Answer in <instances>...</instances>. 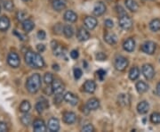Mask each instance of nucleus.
Returning a JSON list of instances; mask_svg holds the SVG:
<instances>
[{"label":"nucleus","instance_id":"1","mask_svg":"<svg viewBox=\"0 0 160 132\" xmlns=\"http://www.w3.org/2000/svg\"><path fill=\"white\" fill-rule=\"evenodd\" d=\"M25 62L28 66L34 69H40L45 66V61L41 55L38 53H34L32 51H28L26 52L24 56Z\"/></svg>","mask_w":160,"mask_h":132},{"label":"nucleus","instance_id":"2","mask_svg":"<svg viewBox=\"0 0 160 132\" xmlns=\"http://www.w3.org/2000/svg\"><path fill=\"white\" fill-rule=\"evenodd\" d=\"M41 76L38 73H34L29 76L26 81V88L30 94H36L41 88Z\"/></svg>","mask_w":160,"mask_h":132},{"label":"nucleus","instance_id":"3","mask_svg":"<svg viewBox=\"0 0 160 132\" xmlns=\"http://www.w3.org/2000/svg\"><path fill=\"white\" fill-rule=\"evenodd\" d=\"M118 24L119 26L123 29H125V30H128L132 27V18L127 15L126 14H122L119 16V19H118Z\"/></svg>","mask_w":160,"mask_h":132},{"label":"nucleus","instance_id":"4","mask_svg":"<svg viewBox=\"0 0 160 132\" xmlns=\"http://www.w3.org/2000/svg\"><path fill=\"white\" fill-rule=\"evenodd\" d=\"M7 64L13 68H18L20 64V59L18 54L15 52H11L7 56Z\"/></svg>","mask_w":160,"mask_h":132},{"label":"nucleus","instance_id":"5","mask_svg":"<svg viewBox=\"0 0 160 132\" xmlns=\"http://www.w3.org/2000/svg\"><path fill=\"white\" fill-rule=\"evenodd\" d=\"M128 59L125 58V56H117L115 60V68L119 71V72H122L125 71L126 69V67L128 66Z\"/></svg>","mask_w":160,"mask_h":132},{"label":"nucleus","instance_id":"6","mask_svg":"<svg viewBox=\"0 0 160 132\" xmlns=\"http://www.w3.org/2000/svg\"><path fill=\"white\" fill-rule=\"evenodd\" d=\"M142 74L145 77V79H147L148 80H152L155 75V70L153 68V66L149 64H146L142 66Z\"/></svg>","mask_w":160,"mask_h":132},{"label":"nucleus","instance_id":"7","mask_svg":"<svg viewBox=\"0 0 160 132\" xmlns=\"http://www.w3.org/2000/svg\"><path fill=\"white\" fill-rule=\"evenodd\" d=\"M141 51L147 55H153L156 51V44L153 41H146L141 46Z\"/></svg>","mask_w":160,"mask_h":132},{"label":"nucleus","instance_id":"8","mask_svg":"<svg viewBox=\"0 0 160 132\" xmlns=\"http://www.w3.org/2000/svg\"><path fill=\"white\" fill-rule=\"evenodd\" d=\"M52 87H53V90H54V94H62V92L64 91L65 89V86L64 84L59 80H54L53 83L51 84Z\"/></svg>","mask_w":160,"mask_h":132},{"label":"nucleus","instance_id":"9","mask_svg":"<svg viewBox=\"0 0 160 132\" xmlns=\"http://www.w3.org/2000/svg\"><path fill=\"white\" fill-rule=\"evenodd\" d=\"M47 125L45 122L41 119H37L33 122V130L36 132H45L47 131Z\"/></svg>","mask_w":160,"mask_h":132},{"label":"nucleus","instance_id":"10","mask_svg":"<svg viewBox=\"0 0 160 132\" xmlns=\"http://www.w3.org/2000/svg\"><path fill=\"white\" fill-rule=\"evenodd\" d=\"M47 128L50 131L56 132L60 130V122L56 118H51L48 123H47Z\"/></svg>","mask_w":160,"mask_h":132},{"label":"nucleus","instance_id":"11","mask_svg":"<svg viewBox=\"0 0 160 132\" xmlns=\"http://www.w3.org/2000/svg\"><path fill=\"white\" fill-rule=\"evenodd\" d=\"M106 9L107 8H106V6H105V4H104L103 2H98L94 6L93 13H94V14L95 16H101L106 12Z\"/></svg>","mask_w":160,"mask_h":132},{"label":"nucleus","instance_id":"12","mask_svg":"<svg viewBox=\"0 0 160 132\" xmlns=\"http://www.w3.org/2000/svg\"><path fill=\"white\" fill-rule=\"evenodd\" d=\"M76 38L80 42H85L90 38V33L84 28H79L76 32Z\"/></svg>","mask_w":160,"mask_h":132},{"label":"nucleus","instance_id":"13","mask_svg":"<svg viewBox=\"0 0 160 132\" xmlns=\"http://www.w3.org/2000/svg\"><path fill=\"white\" fill-rule=\"evenodd\" d=\"M62 119H63V122L66 124L70 125V124H73V123L76 122V115L72 112H65L62 115Z\"/></svg>","mask_w":160,"mask_h":132},{"label":"nucleus","instance_id":"14","mask_svg":"<svg viewBox=\"0 0 160 132\" xmlns=\"http://www.w3.org/2000/svg\"><path fill=\"white\" fill-rule=\"evenodd\" d=\"M64 101L71 104L72 106H76L78 104V97L71 92H67L66 94L64 95Z\"/></svg>","mask_w":160,"mask_h":132},{"label":"nucleus","instance_id":"15","mask_svg":"<svg viewBox=\"0 0 160 132\" xmlns=\"http://www.w3.org/2000/svg\"><path fill=\"white\" fill-rule=\"evenodd\" d=\"M123 48L124 50H125L126 52H129V53H132L133 52L134 48H135V41L132 38H127L124 44H123Z\"/></svg>","mask_w":160,"mask_h":132},{"label":"nucleus","instance_id":"16","mask_svg":"<svg viewBox=\"0 0 160 132\" xmlns=\"http://www.w3.org/2000/svg\"><path fill=\"white\" fill-rule=\"evenodd\" d=\"M84 23H85V26L86 28L88 29H90V30H92V29H94L95 27L97 26L98 21H97L96 18H94V17L87 16L84 20Z\"/></svg>","mask_w":160,"mask_h":132},{"label":"nucleus","instance_id":"17","mask_svg":"<svg viewBox=\"0 0 160 132\" xmlns=\"http://www.w3.org/2000/svg\"><path fill=\"white\" fill-rule=\"evenodd\" d=\"M67 2L66 0H54L52 3V6L54 10L57 12H61L66 8Z\"/></svg>","mask_w":160,"mask_h":132},{"label":"nucleus","instance_id":"18","mask_svg":"<svg viewBox=\"0 0 160 132\" xmlns=\"http://www.w3.org/2000/svg\"><path fill=\"white\" fill-rule=\"evenodd\" d=\"M84 91L89 94H93L96 89V83L94 80H86L83 86Z\"/></svg>","mask_w":160,"mask_h":132},{"label":"nucleus","instance_id":"19","mask_svg":"<svg viewBox=\"0 0 160 132\" xmlns=\"http://www.w3.org/2000/svg\"><path fill=\"white\" fill-rule=\"evenodd\" d=\"M86 107L90 111H95L100 107V101L97 98H91L87 101L86 103Z\"/></svg>","mask_w":160,"mask_h":132},{"label":"nucleus","instance_id":"20","mask_svg":"<svg viewBox=\"0 0 160 132\" xmlns=\"http://www.w3.org/2000/svg\"><path fill=\"white\" fill-rule=\"evenodd\" d=\"M64 20L68 22H75L77 20V15L74 11L67 10L64 14Z\"/></svg>","mask_w":160,"mask_h":132},{"label":"nucleus","instance_id":"21","mask_svg":"<svg viewBox=\"0 0 160 132\" xmlns=\"http://www.w3.org/2000/svg\"><path fill=\"white\" fill-rule=\"evenodd\" d=\"M150 109V104L146 101H141L137 104V112L140 114H145Z\"/></svg>","mask_w":160,"mask_h":132},{"label":"nucleus","instance_id":"22","mask_svg":"<svg viewBox=\"0 0 160 132\" xmlns=\"http://www.w3.org/2000/svg\"><path fill=\"white\" fill-rule=\"evenodd\" d=\"M10 27V20L7 16L0 17V31H6Z\"/></svg>","mask_w":160,"mask_h":132},{"label":"nucleus","instance_id":"23","mask_svg":"<svg viewBox=\"0 0 160 132\" xmlns=\"http://www.w3.org/2000/svg\"><path fill=\"white\" fill-rule=\"evenodd\" d=\"M104 40L110 45H115L117 42V37L116 34L109 32V33H106L104 35Z\"/></svg>","mask_w":160,"mask_h":132},{"label":"nucleus","instance_id":"24","mask_svg":"<svg viewBox=\"0 0 160 132\" xmlns=\"http://www.w3.org/2000/svg\"><path fill=\"white\" fill-rule=\"evenodd\" d=\"M117 101L122 106H128L130 104V96L126 94H120L117 97Z\"/></svg>","mask_w":160,"mask_h":132},{"label":"nucleus","instance_id":"25","mask_svg":"<svg viewBox=\"0 0 160 132\" xmlns=\"http://www.w3.org/2000/svg\"><path fill=\"white\" fill-rule=\"evenodd\" d=\"M125 6L128 10H130L131 12H136L139 9V6L137 4V2L135 0H125Z\"/></svg>","mask_w":160,"mask_h":132},{"label":"nucleus","instance_id":"26","mask_svg":"<svg viewBox=\"0 0 160 132\" xmlns=\"http://www.w3.org/2000/svg\"><path fill=\"white\" fill-rule=\"evenodd\" d=\"M36 110H37V112L38 113H42L44 112V110L47 108V107H49V104H47V101L46 99H44V98H41V101L40 102H38L37 104H36Z\"/></svg>","mask_w":160,"mask_h":132},{"label":"nucleus","instance_id":"27","mask_svg":"<svg viewBox=\"0 0 160 132\" xmlns=\"http://www.w3.org/2000/svg\"><path fill=\"white\" fill-rule=\"evenodd\" d=\"M34 28H35V24L31 20L26 19L22 21V29L25 32H29Z\"/></svg>","mask_w":160,"mask_h":132},{"label":"nucleus","instance_id":"28","mask_svg":"<svg viewBox=\"0 0 160 132\" xmlns=\"http://www.w3.org/2000/svg\"><path fill=\"white\" fill-rule=\"evenodd\" d=\"M51 45H52V48H53V51H54V56H60L62 55L63 49H62V47H61V45H59L56 41H54V40L52 41Z\"/></svg>","mask_w":160,"mask_h":132},{"label":"nucleus","instance_id":"29","mask_svg":"<svg viewBox=\"0 0 160 132\" xmlns=\"http://www.w3.org/2000/svg\"><path fill=\"white\" fill-rule=\"evenodd\" d=\"M135 87H136V90L139 94H143V93L147 92L149 89V86L147 85L144 81H138L135 85Z\"/></svg>","mask_w":160,"mask_h":132},{"label":"nucleus","instance_id":"30","mask_svg":"<svg viewBox=\"0 0 160 132\" xmlns=\"http://www.w3.org/2000/svg\"><path fill=\"white\" fill-rule=\"evenodd\" d=\"M140 76V71L138 69V67L134 66L131 68L130 72H129V79L131 80H136Z\"/></svg>","mask_w":160,"mask_h":132},{"label":"nucleus","instance_id":"31","mask_svg":"<svg viewBox=\"0 0 160 132\" xmlns=\"http://www.w3.org/2000/svg\"><path fill=\"white\" fill-rule=\"evenodd\" d=\"M30 108H31L30 103L27 100H24L21 102V104L20 105V112H21L22 113H27L29 112Z\"/></svg>","mask_w":160,"mask_h":132},{"label":"nucleus","instance_id":"32","mask_svg":"<svg viewBox=\"0 0 160 132\" xmlns=\"http://www.w3.org/2000/svg\"><path fill=\"white\" fill-rule=\"evenodd\" d=\"M150 29L152 31L156 32L160 29V20L159 19H154L150 22Z\"/></svg>","mask_w":160,"mask_h":132},{"label":"nucleus","instance_id":"33","mask_svg":"<svg viewBox=\"0 0 160 132\" xmlns=\"http://www.w3.org/2000/svg\"><path fill=\"white\" fill-rule=\"evenodd\" d=\"M62 31H63V34L67 38H72L73 35H74V29L70 25H65L63 27Z\"/></svg>","mask_w":160,"mask_h":132},{"label":"nucleus","instance_id":"34","mask_svg":"<svg viewBox=\"0 0 160 132\" xmlns=\"http://www.w3.org/2000/svg\"><path fill=\"white\" fill-rule=\"evenodd\" d=\"M20 122L24 126H28L31 123V116L28 113H24V115H22L20 118Z\"/></svg>","mask_w":160,"mask_h":132},{"label":"nucleus","instance_id":"35","mask_svg":"<svg viewBox=\"0 0 160 132\" xmlns=\"http://www.w3.org/2000/svg\"><path fill=\"white\" fill-rule=\"evenodd\" d=\"M54 76L51 72H47L45 76H44V81L47 85H51L54 81Z\"/></svg>","mask_w":160,"mask_h":132},{"label":"nucleus","instance_id":"36","mask_svg":"<svg viewBox=\"0 0 160 132\" xmlns=\"http://www.w3.org/2000/svg\"><path fill=\"white\" fill-rule=\"evenodd\" d=\"M151 122L154 124H159L160 123V113H153L151 115Z\"/></svg>","mask_w":160,"mask_h":132},{"label":"nucleus","instance_id":"37","mask_svg":"<svg viewBox=\"0 0 160 132\" xmlns=\"http://www.w3.org/2000/svg\"><path fill=\"white\" fill-rule=\"evenodd\" d=\"M14 6H13V2L12 0H6L4 2V8L8 11V12H11L12 10L13 9Z\"/></svg>","mask_w":160,"mask_h":132},{"label":"nucleus","instance_id":"38","mask_svg":"<svg viewBox=\"0 0 160 132\" xmlns=\"http://www.w3.org/2000/svg\"><path fill=\"white\" fill-rule=\"evenodd\" d=\"M26 16H27V14L24 11H19L16 14V18L19 21H21V22L26 20Z\"/></svg>","mask_w":160,"mask_h":132},{"label":"nucleus","instance_id":"39","mask_svg":"<svg viewBox=\"0 0 160 132\" xmlns=\"http://www.w3.org/2000/svg\"><path fill=\"white\" fill-rule=\"evenodd\" d=\"M96 60L97 61H101V62H102V61H106V59H107V56L102 53V52H99V53H97L96 54Z\"/></svg>","mask_w":160,"mask_h":132},{"label":"nucleus","instance_id":"40","mask_svg":"<svg viewBox=\"0 0 160 132\" xmlns=\"http://www.w3.org/2000/svg\"><path fill=\"white\" fill-rule=\"evenodd\" d=\"M82 131L85 132H94V128L92 124H86L82 128Z\"/></svg>","mask_w":160,"mask_h":132},{"label":"nucleus","instance_id":"41","mask_svg":"<svg viewBox=\"0 0 160 132\" xmlns=\"http://www.w3.org/2000/svg\"><path fill=\"white\" fill-rule=\"evenodd\" d=\"M82 74H83V72L79 68H75L74 69V77H75L76 80H79L82 77Z\"/></svg>","mask_w":160,"mask_h":132},{"label":"nucleus","instance_id":"42","mask_svg":"<svg viewBox=\"0 0 160 132\" xmlns=\"http://www.w3.org/2000/svg\"><path fill=\"white\" fill-rule=\"evenodd\" d=\"M37 36H38V39H40V40H44L45 38H47V34H46L45 30H39L38 34H37Z\"/></svg>","mask_w":160,"mask_h":132},{"label":"nucleus","instance_id":"43","mask_svg":"<svg viewBox=\"0 0 160 132\" xmlns=\"http://www.w3.org/2000/svg\"><path fill=\"white\" fill-rule=\"evenodd\" d=\"M45 94L47 95H51L54 94V90H53V87H52V85H48V87H47L44 90Z\"/></svg>","mask_w":160,"mask_h":132},{"label":"nucleus","instance_id":"44","mask_svg":"<svg viewBox=\"0 0 160 132\" xmlns=\"http://www.w3.org/2000/svg\"><path fill=\"white\" fill-rule=\"evenodd\" d=\"M7 124L4 122H0V132H6L7 131Z\"/></svg>","mask_w":160,"mask_h":132},{"label":"nucleus","instance_id":"45","mask_svg":"<svg viewBox=\"0 0 160 132\" xmlns=\"http://www.w3.org/2000/svg\"><path fill=\"white\" fill-rule=\"evenodd\" d=\"M104 24H105V26L107 27V28H113L114 26V22L111 21V20L110 19H107L105 20V21H104Z\"/></svg>","mask_w":160,"mask_h":132},{"label":"nucleus","instance_id":"46","mask_svg":"<svg viewBox=\"0 0 160 132\" xmlns=\"http://www.w3.org/2000/svg\"><path fill=\"white\" fill-rule=\"evenodd\" d=\"M97 75L99 76V78H100V80H103V78L105 77V75H106V72L104 71V70H99L98 72H97Z\"/></svg>","mask_w":160,"mask_h":132},{"label":"nucleus","instance_id":"47","mask_svg":"<svg viewBox=\"0 0 160 132\" xmlns=\"http://www.w3.org/2000/svg\"><path fill=\"white\" fill-rule=\"evenodd\" d=\"M79 56V54H78V52L76 51V50H72L71 52H70V57L72 58V59H77Z\"/></svg>","mask_w":160,"mask_h":132},{"label":"nucleus","instance_id":"48","mask_svg":"<svg viewBox=\"0 0 160 132\" xmlns=\"http://www.w3.org/2000/svg\"><path fill=\"white\" fill-rule=\"evenodd\" d=\"M37 49H38V51L39 53H43L46 50V47L43 44H38V46H37Z\"/></svg>","mask_w":160,"mask_h":132},{"label":"nucleus","instance_id":"49","mask_svg":"<svg viewBox=\"0 0 160 132\" xmlns=\"http://www.w3.org/2000/svg\"><path fill=\"white\" fill-rule=\"evenodd\" d=\"M14 34H15V35H17V36H18V37L20 38V40H24V39H25V38H24V37H22V35H21V34H20V33H18L16 30H14Z\"/></svg>","mask_w":160,"mask_h":132},{"label":"nucleus","instance_id":"50","mask_svg":"<svg viewBox=\"0 0 160 132\" xmlns=\"http://www.w3.org/2000/svg\"><path fill=\"white\" fill-rule=\"evenodd\" d=\"M157 93H158V95L160 96V82L158 84V86H157Z\"/></svg>","mask_w":160,"mask_h":132},{"label":"nucleus","instance_id":"51","mask_svg":"<svg viewBox=\"0 0 160 132\" xmlns=\"http://www.w3.org/2000/svg\"><path fill=\"white\" fill-rule=\"evenodd\" d=\"M53 69H54V71H57V72L60 70V68H59V65H58V64H54V65H53Z\"/></svg>","mask_w":160,"mask_h":132},{"label":"nucleus","instance_id":"52","mask_svg":"<svg viewBox=\"0 0 160 132\" xmlns=\"http://www.w3.org/2000/svg\"><path fill=\"white\" fill-rule=\"evenodd\" d=\"M23 1H25V2H27V1H28V0H23Z\"/></svg>","mask_w":160,"mask_h":132},{"label":"nucleus","instance_id":"53","mask_svg":"<svg viewBox=\"0 0 160 132\" xmlns=\"http://www.w3.org/2000/svg\"><path fill=\"white\" fill-rule=\"evenodd\" d=\"M0 12H1V6H0Z\"/></svg>","mask_w":160,"mask_h":132}]
</instances>
